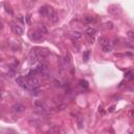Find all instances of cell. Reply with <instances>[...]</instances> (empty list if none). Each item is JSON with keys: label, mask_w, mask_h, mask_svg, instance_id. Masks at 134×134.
<instances>
[{"label": "cell", "mask_w": 134, "mask_h": 134, "mask_svg": "<svg viewBox=\"0 0 134 134\" xmlns=\"http://www.w3.org/2000/svg\"><path fill=\"white\" fill-rule=\"evenodd\" d=\"M40 33H41V34H42V33H44V34L47 33V29H46V27L44 26V25H42V26L40 27Z\"/></svg>", "instance_id": "cell-21"}, {"label": "cell", "mask_w": 134, "mask_h": 134, "mask_svg": "<svg viewBox=\"0 0 134 134\" xmlns=\"http://www.w3.org/2000/svg\"><path fill=\"white\" fill-rule=\"evenodd\" d=\"M85 34H86L87 37L94 38V36H95V34H96V29L94 27H89V28H87L85 31Z\"/></svg>", "instance_id": "cell-8"}, {"label": "cell", "mask_w": 134, "mask_h": 134, "mask_svg": "<svg viewBox=\"0 0 134 134\" xmlns=\"http://www.w3.org/2000/svg\"><path fill=\"white\" fill-rule=\"evenodd\" d=\"M127 35H128V37L130 38L132 41H134V32H132V31H129V32L127 33Z\"/></svg>", "instance_id": "cell-19"}, {"label": "cell", "mask_w": 134, "mask_h": 134, "mask_svg": "<svg viewBox=\"0 0 134 134\" xmlns=\"http://www.w3.org/2000/svg\"><path fill=\"white\" fill-rule=\"evenodd\" d=\"M94 20H95V19H94V17H92V16H85L83 19V23L84 24H90Z\"/></svg>", "instance_id": "cell-11"}, {"label": "cell", "mask_w": 134, "mask_h": 134, "mask_svg": "<svg viewBox=\"0 0 134 134\" xmlns=\"http://www.w3.org/2000/svg\"><path fill=\"white\" fill-rule=\"evenodd\" d=\"M29 38L34 41H40L42 39V34L40 32H34L29 34Z\"/></svg>", "instance_id": "cell-6"}, {"label": "cell", "mask_w": 134, "mask_h": 134, "mask_svg": "<svg viewBox=\"0 0 134 134\" xmlns=\"http://www.w3.org/2000/svg\"><path fill=\"white\" fill-rule=\"evenodd\" d=\"M79 84H80V86H81L82 88H85V89H87L88 86H89V84H88V82H87L86 80H80Z\"/></svg>", "instance_id": "cell-13"}, {"label": "cell", "mask_w": 134, "mask_h": 134, "mask_svg": "<svg viewBox=\"0 0 134 134\" xmlns=\"http://www.w3.org/2000/svg\"><path fill=\"white\" fill-rule=\"evenodd\" d=\"M25 82H26V81H25V79L22 78V77H19V78L16 79V83L19 84V85H20L21 87H22V85H23V84L25 83Z\"/></svg>", "instance_id": "cell-16"}, {"label": "cell", "mask_w": 134, "mask_h": 134, "mask_svg": "<svg viewBox=\"0 0 134 134\" xmlns=\"http://www.w3.org/2000/svg\"><path fill=\"white\" fill-rule=\"evenodd\" d=\"M112 48H113V46L111 45V44H108V45H106L105 47H103V51L104 52H111Z\"/></svg>", "instance_id": "cell-15"}, {"label": "cell", "mask_w": 134, "mask_h": 134, "mask_svg": "<svg viewBox=\"0 0 134 134\" xmlns=\"http://www.w3.org/2000/svg\"><path fill=\"white\" fill-rule=\"evenodd\" d=\"M106 24H107V27L108 28H112L113 27V23L112 22H107Z\"/></svg>", "instance_id": "cell-24"}, {"label": "cell", "mask_w": 134, "mask_h": 134, "mask_svg": "<svg viewBox=\"0 0 134 134\" xmlns=\"http://www.w3.org/2000/svg\"><path fill=\"white\" fill-rule=\"evenodd\" d=\"M11 28H12V31L14 34H16L18 35V36H21V35L23 34V29L20 25H18V24L16 23H12V25H11Z\"/></svg>", "instance_id": "cell-5"}, {"label": "cell", "mask_w": 134, "mask_h": 134, "mask_svg": "<svg viewBox=\"0 0 134 134\" xmlns=\"http://www.w3.org/2000/svg\"><path fill=\"white\" fill-rule=\"evenodd\" d=\"M89 56H90V50L84 51V53H83V60H84V62H87L89 60Z\"/></svg>", "instance_id": "cell-14"}, {"label": "cell", "mask_w": 134, "mask_h": 134, "mask_svg": "<svg viewBox=\"0 0 134 134\" xmlns=\"http://www.w3.org/2000/svg\"><path fill=\"white\" fill-rule=\"evenodd\" d=\"M78 127L79 129H83L84 128V121H83V118L82 117H78Z\"/></svg>", "instance_id": "cell-17"}, {"label": "cell", "mask_w": 134, "mask_h": 134, "mask_svg": "<svg viewBox=\"0 0 134 134\" xmlns=\"http://www.w3.org/2000/svg\"><path fill=\"white\" fill-rule=\"evenodd\" d=\"M117 44H118V39H116V38H115V39L113 40V42L111 43V45H112V46H116Z\"/></svg>", "instance_id": "cell-23"}, {"label": "cell", "mask_w": 134, "mask_h": 134, "mask_svg": "<svg viewBox=\"0 0 134 134\" xmlns=\"http://www.w3.org/2000/svg\"><path fill=\"white\" fill-rule=\"evenodd\" d=\"M48 11H49V6L44 5V6L40 7V9H39V14H40L42 17H47L48 16Z\"/></svg>", "instance_id": "cell-7"}, {"label": "cell", "mask_w": 134, "mask_h": 134, "mask_svg": "<svg viewBox=\"0 0 134 134\" xmlns=\"http://www.w3.org/2000/svg\"><path fill=\"white\" fill-rule=\"evenodd\" d=\"M26 82L31 85L32 87H36V88H39V86H40V82H39V80L36 78V77H27L26 79Z\"/></svg>", "instance_id": "cell-4"}, {"label": "cell", "mask_w": 134, "mask_h": 134, "mask_svg": "<svg viewBox=\"0 0 134 134\" xmlns=\"http://www.w3.org/2000/svg\"><path fill=\"white\" fill-rule=\"evenodd\" d=\"M5 11H6V13H8L9 15H13V11L11 9V7H9V6L5 5Z\"/></svg>", "instance_id": "cell-22"}, {"label": "cell", "mask_w": 134, "mask_h": 134, "mask_svg": "<svg viewBox=\"0 0 134 134\" xmlns=\"http://www.w3.org/2000/svg\"><path fill=\"white\" fill-rule=\"evenodd\" d=\"M98 44H100L101 46L105 47L106 45H108V44H109V40L106 37H101V38H98Z\"/></svg>", "instance_id": "cell-10"}, {"label": "cell", "mask_w": 134, "mask_h": 134, "mask_svg": "<svg viewBox=\"0 0 134 134\" xmlns=\"http://www.w3.org/2000/svg\"><path fill=\"white\" fill-rule=\"evenodd\" d=\"M130 114H131V115H132V116H134V109H133V110H132V111L130 112Z\"/></svg>", "instance_id": "cell-27"}, {"label": "cell", "mask_w": 134, "mask_h": 134, "mask_svg": "<svg viewBox=\"0 0 134 134\" xmlns=\"http://www.w3.org/2000/svg\"><path fill=\"white\" fill-rule=\"evenodd\" d=\"M87 39H88L89 43H93V42H94V38H91V37H87Z\"/></svg>", "instance_id": "cell-25"}, {"label": "cell", "mask_w": 134, "mask_h": 134, "mask_svg": "<svg viewBox=\"0 0 134 134\" xmlns=\"http://www.w3.org/2000/svg\"><path fill=\"white\" fill-rule=\"evenodd\" d=\"M81 38H82V34L80 32H73L70 34V39L72 41H78Z\"/></svg>", "instance_id": "cell-9"}, {"label": "cell", "mask_w": 134, "mask_h": 134, "mask_svg": "<svg viewBox=\"0 0 134 134\" xmlns=\"http://www.w3.org/2000/svg\"><path fill=\"white\" fill-rule=\"evenodd\" d=\"M66 108V105L65 104H61V105H58L57 106V110H63V109Z\"/></svg>", "instance_id": "cell-20"}, {"label": "cell", "mask_w": 134, "mask_h": 134, "mask_svg": "<svg viewBox=\"0 0 134 134\" xmlns=\"http://www.w3.org/2000/svg\"><path fill=\"white\" fill-rule=\"evenodd\" d=\"M127 79H130V80H132V79H134V73L132 71H129L126 73V76H125Z\"/></svg>", "instance_id": "cell-18"}, {"label": "cell", "mask_w": 134, "mask_h": 134, "mask_svg": "<svg viewBox=\"0 0 134 134\" xmlns=\"http://www.w3.org/2000/svg\"><path fill=\"white\" fill-rule=\"evenodd\" d=\"M28 61H29V64H31V65H35V64H37L38 62H40L36 49H33V50L31 51V53H29V57H28Z\"/></svg>", "instance_id": "cell-1"}, {"label": "cell", "mask_w": 134, "mask_h": 134, "mask_svg": "<svg viewBox=\"0 0 134 134\" xmlns=\"http://www.w3.org/2000/svg\"><path fill=\"white\" fill-rule=\"evenodd\" d=\"M11 110L14 113H21L25 110V106L22 105V104H20V103H17V104H14V105L12 106Z\"/></svg>", "instance_id": "cell-3"}, {"label": "cell", "mask_w": 134, "mask_h": 134, "mask_svg": "<svg viewBox=\"0 0 134 134\" xmlns=\"http://www.w3.org/2000/svg\"><path fill=\"white\" fill-rule=\"evenodd\" d=\"M48 19L50 20V22H52V23H56L57 21H58V19H59V17H58V13L54 11V9L52 8V7H49V11H48Z\"/></svg>", "instance_id": "cell-2"}, {"label": "cell", "mask_w": 134, "mask_h": 134, "mask_svg": "<svg viewBox=\"0 0 134 134\" xmlns=\"http://www.w3.org/2000/svg\"><path fill=\"white\" fill-rule=\"evenodd\" d=\"M114 108H115V106H111V107H109L108 111H109V112H113V111H114Z\"/></svg>", "instance_id": "cell-26"}, {"label": "cell", "mask_w": 134, "mask_h": 134, "mask_svg": "<svg viewBox=\"0 0 134 134\" xmlns=\"http://www.w3.org/2000/svg\"><path fill=\"white\" fill-rule=\"evenodd\" d=\"M59 133H60V129H59V127H57V126L51 127L48 130V134H59Z\"/></svg>", "instance_id": "cell-12"}]
</instances>
